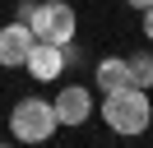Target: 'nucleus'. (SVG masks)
<instances>
[{
	"mask_svg": "<svg viewBox=\"0 0 153 148\" xmlns=\"http://www.w3.org/2000/svg\"><path fill=\"white\" fill-rule=\"evenodd\" d=\"M102 120L116 130V134H144V130L153 125L149 88H139V83H121V88L102 92Z\"/></svg>",
	"mask_w": 153,
	"mask_h": 148,
	"instance_id": "f257e3e1",
	"label": "nucleus"
},
{
	"mask_svg": "<svg viewBox=\"0 0 153 148\" xmlns=\"http://www.w3.org/2000/svg\"><path fill=\"white\" fill-rule=\"evenodd\" d=\"M56 130H60V120H56V111H51V102H42V97H19L14 102L10 134L19 139V144H47Z\"/></svg>",
	"mask_w": 153,
	"mask_h": 148,
	"instance_id": "f03ea898",
	"label": "nucleus"
},
{
	"mask_svg": "<svg viewBox=\"0 0 153 148\" xmlns=\"http://www.w3.org/2000/svg\"><path fill=\"white\" fill-rule=\"evenodd\" d=\"M28 28H33V37H37V42L65 46V42H74V33H79V14H74V5H70V0H37V5H33Z\"/></svg>",
	"mask_w": 153,
	"mask_h": 148,
	"instance_id": "7ed1b4c3",
	"label": "nucleus"
},
{
	"mask_svg": "<svg viewBox=\"0 0 153 148\" xmlns=\"http://www.w3.org/2000/svg\"><path fill=\"white\" fill-rule=\"evenodd\" d=\"M51 111H56V120L60 125H84L88 116H93V92L84 88V83H65V88H60V97L51 102Z\"/></svg>",
	"mask_w": 153,
	"mask_h": 148,
	"instance_id": "20e7f679",
	"label": "nucleus"
},
{
	"mask_svg": "<svg viewBox=\"0 0 153 148\" xmlns=\"http://www.w3.org/2000/svg\"><path fill=\"white\" fill-rule=\"evenodd\" d=\"M33 42H37V37H33L28 23H19V18L5 23V28H0V65H5V70H19V65L28 60Z\"/></svg>",
	"mask_w": 153,
	"mask_h": 148,
	"instance_id": "39448f33",
	"label": "nucleus"
},
{
	"mask_svg": "<svg viewBox=\"0 0 153 148\" xmlns=\"http://www.w3.org/2000/svg\"><path fill=\"white\" fill-rule=\"evenodd\" d=\"M28 74L37 83H56L60 79V70H65V46H56V42H33V51H28Z\"/></svg>",
	"mask_w": 153,
	"mask_h": 148,
	"instance_id": "423d86ee",
	"label": "nucleus"
},
{
	"mask_svg": "<svg viewBox=\"0 0 153 148\" xmlns=\"http://www.w3.org/2000/svg\"><path fill=\"white\" fill-rule=\"evenodd\" d=\"M93 79H97V88H102V92L130 83V65H125V56H102V60H97V70H93Z\"/></svg>",
	"mask_w": 153,
	"mask_h": 148,
	"instance_id": "0eeeda50",
	"label": "nucleus"
},
{
	"mask_svg": "<svg viewBox=\"0 0 153 148\" xmlns=\"http://www.w3.org/2000/svg\"><path fill=\"white\" fill-rule=\"evenodd\" d=\"M125 65H130V83L153 88V51H134V56H125Z\"/></svg>",
	"mask_w": 153,
	"mask_h": 148,
	"instance_id": "6e6552de",
	"label": "nucleus"
},
{
	"mask_svg": "<svg viewBox=\"0 0 153 148\" xmlns=\"http://www.w3.org/2000/svg\"><path fill=\"white\" fill-rule=\"evenodd\" d=\"M33 5H37V0H19V23H28V18H33Z\"/></svg>",
	"mask_w": 153,
	"mask_h": 148,
	"instance_id": "1a4fd4ad",
	"label": "nucleus"
},
{
	"mask_svg": "<svg viewBox=\"0 0 153 148\" xmlns=\"http://www.w3.org/2000/svg\"><path fill=\"white\" fill-rule=\"evenodd\" d=\"M139 14H144V37L153 42V5H149V9H139Z\"/></svg>",
	"mask_w": 153,
	"mask_h": 148,
	"instance_id": "9d476101",
	"label": "nucleus"
},
{
	"mask_svg": "<svg viewBox=\"0 0 153 148\" xmlns=\"http://www.w3.org/2000/svg\"><path fill=\"white\" fill-rule=\"evenodd\" d=\"M125 5H134V9H149V5H153V0H125Z\"/></svg>",
	"mask_w": 153,
	"mask_h": 148,
	"instance_id": "9b49d317",
	"label": "nucleus"
}]
</instances>
